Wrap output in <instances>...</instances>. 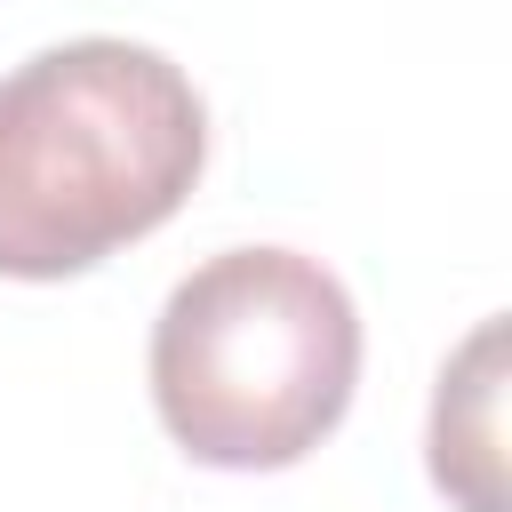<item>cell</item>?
Returning <instances> with one entry per match:
<instances>
[{
  "label": "cell",
  "instance_id": "cell-1",
  "mask_svg": "<svg viewBox=\"0 0 512 512\" xmlns=\"http://www.w3.org/2000/svg\"><path fill=\"white\" fill-rule=\"evenodd\" d=\"M208 160L200 88L144 40H64L0 80V272L64 280L160 232Z\"/></svg>",
  "mask_w": 512,
  "mask_h": 512
},
{
  "label": "cell",
  "instance_id": "cell-2",
  "mask_svg": "<svg viewBox=\"0 0 512 512\" xmlns=\"http://www.w3.org/2000/svg\"><path fill=\"white\" fill-rule=\"evenodd\" d=\"M360 312L320 256L224 248L152 320V408L192 464H304L352 408Z\"/></svg>",
  "mask_w": 512,
  "mask_h": 512
},
{
  "label": "cell",
  "instance_id": "cell-3",
  "mask_svg": "<svg viewBox=\"0 0 512 512\" xmlns=\"http://www.w3.org/2000/svg\"><path fill=\"white\" fill-rule=\"evenodd\" d=\"M496 352H504V328L480 320L472 344L440 368V400H432V480L464 512H504V488H496Z\"/></svg>",
  "mask_w": 512,
  "mask_h": 512
}]
</instances>
